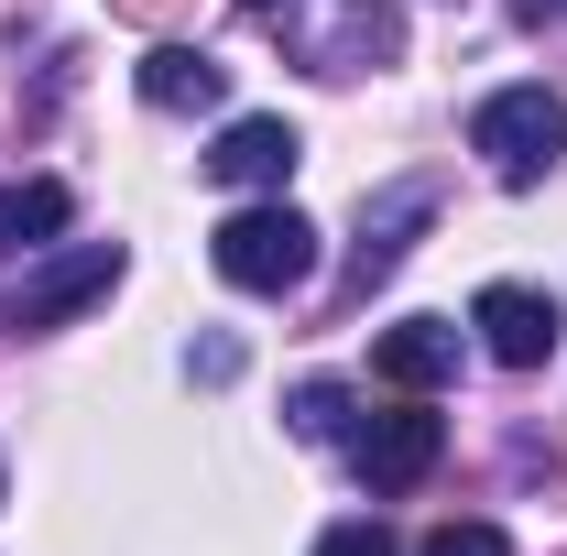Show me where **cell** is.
<instances>
[{
    "instance_id": "cell-1",
    "label": "cell",
    "mask_w": 567,
    "mask_h": 556,
    "mask_svg": "<svg viewBox=\"0 0 567 556\" xmlns=\"http://www.w3.org/2000/svg\"><path fill=\"white\" fill-rule=\"evenodd\" d=\"M262 22L284 33V55L317 66V76H371V66L404 55V22H393L382 0H284V11H262Z\"/></svg>"
},
{
    "instance_id": "cell-2",
    "label": "cell",
    "mask_w": 567,
    "mask_h": 556,
    "mask_svg": "<svg viewBox=\"0 0 567 556\" xmlns=\"http://www.w3.org/2000/svg\"><path fill=\"white\" fill-rule=\"evenodd\" d=\"M470 153L492 164L502 186H546L557 153H567V99H546V87H502V99H481Z\"/></svg>"
},
{
    "instance_id": "cell-3",
    "label": "cell",
    "mask_w": 567,
    "mask_h": 556,
    "mask_svg": "<svg viewBox=\"0 0 567 556\" xmlns=\"http://www.w3.org/2000/svg\"><path fill=\"white\" fill-rule=\"evenodd\" d=\"M208 262H218V284H240V295H295V284L317 274V229L295 208H240V218H218Z\"/></svg>"
},
{
    "instance_id": "cell-4",
    "label": "cell",
    "mask_w": 567,
    "mask_h": 556,
    "mask_svg": "<svg viewBox=\"0 0 567 556\" xmlns=\"http://www.w3.org/2000/svg\"><path fill=\"white\" fill-rule=\"evenodd\" d=\"M436 459H447V415H425V404H393V415L350 425V470L371 491H415Z\"/></svg>"
},
{
    "instance_id": "cell-5",
    "label": "cell",
    "mask_w": 567,
    "mask_h": 556,
    "mask_svg": "<svg viewBox=\"0 0 567 556\" xmlns=\"http://www.w3.org/2000/svg\"><path fill=\"white\" fill-rule=\"evenodd\" d=\"M121 284V240H76V251H55L44 274L11 295V328H66L76 306H99Z\"/></svg>"
},
{
    "instance_id": "cell-6",
    "label": "cell",
    "mask_w": 567,
    "mask_h": 556,
    "mask_svg": "<svg viewBox=\"0 0 567 556\" xmlns=\"http://www.w3.org/2000/svg\"><path fill=\"white\" fill-rule=\"evenodd\" d=\"M470 328L492 349L502 371H546V349H557V295H535V284H481V306H470Z\"/></svg>"
},
{
    "instance_id": "cell-7",
    "label": "cell",
    "mask_w": 567,
    "mask_h": 556,
    "mask_svg": "<svg viewBox=\"0 0 567 556\" xmlns=\"http://www.w3.org/2000/svg\"><path fill=\"white\" fill-rule=\"evenodd\" d=\"M371 382H393V393H436V382H458V328H447V317H404V328H382V339H371Z\"/></svg>"
},
{
    "instance_id": "cell-8",
    "label": "cell",
    "mask_w": 567,
    "mask_h": 556,
    "mask_svg": "<svg viewBox=\"0 0 567 556\" xmlns=\"http://www.w3.org/2000/svg\"><path fill=\"white\" fill-rule=\"evenodd\" d=\"M295 153H306L295 121H229L218 153H208V175H218V186H284V175H295Z\"/></svg>"
},
{
    "instance_id": "cell-9",
    "label": "cell",
    "mask_w": 567,
    "mask_h": 556,
    "mask_svg": "<svg viewBox=\"0 0 567 556\" xmlns=\"http://www.w3.org/2000/svg\"><path fill=\"white\" fill-rule=\"evenodd\" d=\"M425 218H436V186H393L382 208L360 218V251H350V295H371V284H382L393 262H404V229H425Z\"/></svg>"
},
{
    "instance_id": "cell-10",
    "label": "cell",
    "mask_w": 567,
    "mask_h": 556,
    "mask_svg": "<svg viewBox=\"0 0 567 556\" xmlns=\"http://www.w3.org/2000/svg\"><path fill=\"white\" fill-rule=\"evenodd\" d=\"M142 99H153V110H218V99H229V66H208L197 44H153V55H142Z\"/></svg>"
},
{
    "instance_id": "cell-11",
    "label": "cell",
    "mask_w": 567,
    "mask_h": 556,
    "mask_svg": "<svg viewBox=\"0 0 567 556\" xmlns=\"http://www.w3.org/2000/svg\"><path fill=\"white\" fill-rule=\"evenodd\" d=\"M55 229H66V186H55V175L0 186V262H11V251H44Z\"/></svg>"
},
{
    "instance_id": "cell-12",
    "label": "cell",
    "mask_w": 567,
    "mask_h": 556,
    "mask_svg": "<svg viewBox=\"0 0 567 556\" xmlns=\"http://www.w3.org/2000/svg\"><path fill=\"white\" fill-rule=\"evenodd\" d=\"M295 436H350V393L339 382H306L295 393Z\"/></svg>"
},
{
    "instance_id": "cell-13",
    "label": "cell",
    "mask_w": 567,
    "mask_h": 556,
    "mask_svg": "<svg viewBox=\"0 0 567 556\" xmlns=\"http://www.w3.org/2000/svg\"><path fill=\"white\" fill-rule=\"evenodd\" d=\"M425 556H513V546H502V524H436Z\"/></svg>"
},
{
    "instance_id": "cell-14",
    "label": "cell",
    "mask_w": 567,
    "mask_h": 556,
    "mask_svg": "<svg viewBox=\"0 0 567 556\" xmlns=\"http://www.w3.org/2000/svg\"><path fill=\"white\" fill-rule=\"evenodd\" d=\"M317 556H393V535H382V524H328Z\"/></svg>"
},
{
    "instance_id": "cell-15",
    "label": "cell",
    "mask_w": 567,
    "mask_h": 556,
    "mask_svg": "<svg viewBox=\"0 0 567 556\" xmlns=\"http://www.w3.org/2000/svg\"><path fill=\"white\" fill-rule=\"evenodd\" d=\"M110 11H121V22H175L186 0H110Z\"/></svg>"
},
{
    "instance_id": "cell-16",
    "label": "cell",
    "mask_w": 567,
    "mask_h": 556,
    "mask_svg": "<svg viewBox=\"0 0 567 556\" xmlns=\"http://www.w3.org/2000/svg\"><path fill=\"white\" fill-rule=\"evenodd\" d=\"M567 0H513V22H557Z\"/></svg>"
},
{
    "instance_id": "cell-17",
    "label": "cell",
    "mask_w": 567,
    "mask_h": 556,
    "mask_svg": "<svg viewBox=\"0 0 567 556\" xmlns=\"http://www.w3.org/2000/svg\"><path fill=\"white\" fill-rule=\"evenodd\" d=\"M240 11H251V22H262V11H284V0H240Z\"/></svg>"
}]
</instances>
